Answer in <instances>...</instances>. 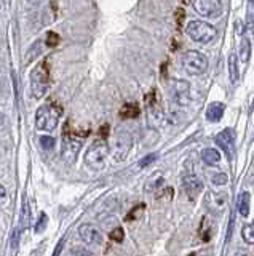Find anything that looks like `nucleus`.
Wrapping results in <instances>:
<instances>
[{"label": "nucleus", "instance_id": "nucleus-1", "mask_svg": "<svg viewBox=\"0 0 254 256\" xmlns=\"http://www.w3.org/2000/svg\"><path fill=\"white\" fill-rule=\"evenodd\" d=\"M62 116V108L58 102H46L42 104L35 112V126L42 132H53L58 126L59 118Z\"/></svg>", "mask_w": 254, "mask_h": 256}, {"label": "nucleus", "instance_id": "nucleus-2", "mask_svg": "<svg viewBox=\"0 0 254 256\" xmlns=\"http://www.w3.org/2000/svg\"><path fill=\"white\" fill-rule=\"evenodd\" d=\"M109 154H110V149H109L107 141L99 138L86 149L83 162L86 166L91 168V170H102V168L106 166Z\"/></svg>", "mask_w": 254, "mask_h": 256}, {"label": "nucleus", "instance_id": "nucleus-3", "mask_svg": "<svg viewBox=\"0 0 254 256\" xmlns=\"http://www.w3.org/2000/svg\"><path fill=\"white\" fill-rule=\"evenodd\" d=\"M50 86V72H48V64L40 62L38 66L32 70L30 74V93L35 100H42L48 92Z\"/></svg>", "mask_w": 254, "mask_h": 256}, {"label": "nucleus", "instance_id": "nucleus-4", "mask_svg": "<svg viewBox=\"0 0 254 256\" xmlns=\"http://www.w3.org/2000/svg\"><path fill=\"white\" fill-rule=\"evenodd\" d=\"M186 34L194 40L197 44H210L216 37L218 30L213 24L206 22V21H190L186 26Z\"/></svg>", "mask_w": 254, "mask_h": 256}, {"label": "nucleus", "instance_id": "nucleus-5", "mask_svg": "<svg viewBox=\"0 0 254 256\" xmlns=\"http://www.w3.org/2000/svg\"><path fill=\"white\" fill-rule=\"evenodd\" d=\"M182 68L189 76H202L208 69V60L200 52L189 50L182 54Z\"/></svg>", "mask_w": 254, "mask_h": 256}, {"label": "nucleus", "instance_id": "nucleus-6", "mask_svg": "<svg viewBox=\"0 0 254 256\" xmlns=\"http://www.w3.org/2000/svg\"><path fill=\"white\" fill-rule=\"evenodd\" d=\"M131 148H133V136L125 130H118L112 138V148L109 149L117 162H123L126 156L130 154Z\"/></svg>", "mask_w": 254, "mask_h": 256}, {"label": "nucleus", "instance_id": "nucleus-7", "mask_svg": "<svg viewBox=\"0 0 254 256\" xmlns=\"http://www.w3.org/2000/svg\"><path fill=\"white\" fill-rule=\"evenodd\" d=\"M80 149H82V141L75 138V136L69 134V124H66L64 136H62V146H61V158L67 165H72L77 160Z\"/></svg>", "mask_w": 254, "mask_h": 256}, {"label": "nucleus", "instance_id": "nucleus-8", "mask_svg": "<svg viewBox=\"0 0 254 256\" xmlns=\"http://www.w3.org/2000/svg\"><path fill=\"white\" fill-rule=\"evenodd\" d=\"M192 6L203 18H218L222 10V4L218 0H195L192 2Z\"/></svg>", "mask_w": 254, "mask_h": 256}, {"label": "nucleus", "instance_id": "nucleus-9", "mask_svg": "<svg viewBox=\"0 0 254 256\" xmlns=\"http://www.w3.org/2000/svg\"><path fill=\"white\" fill-rule=\"evenodd\" d=\"M173 100L179 106H187L190 102V85L186 80H174L171 85Z\"/></svg>", "mask_w": 254, "mask_h": 256}, {"label": "nucleus", "instance_id": "nucleus-10", "mask_svg": "<svg viewBox=\"0 0 254 256\" xmlns=\"http://www.w3.org/2000/svg\"><path fill=\"white\" fill-rule=\"evenodd\" d=\"M216 144L222 149V152H226L229 158H232L235 154V132L232 128H226L216 136Z\"/></svg>", "mask_w": 254, "mask_h": 256}, {"label": "nucleus", "instance_id": "nucleus-11", "mask_svg": "<svg viewBox=\"0 0 254 256\" xmlns=\"http://www.w3.org/2000/svg\"><path fill=\"white\" fill-rule=\"evenodd\" d=\"M146 106H147V112H149V118L150 122L158 124L163 118V108L160 104V100H158L157 92L152 90L147 96H146Z\"/></svg>", "mask_w": 254, "mask_h": 256}, {"label": "nucleus", "instance_id": "nucleus-12", "mask_svg": "<svg viewBox=\"0 0 254 256\" xmlns=\"http://www.w3.org/2000/svg\"><path fill=\"white\" fill-rule=\"evenodd\" d=\"M78 236L83 240L86 245H101L102 244V236L98 226H94L91 222L82 224L80 229H78Z\"/></svg>", "mask_w": 254, "mask_h": 256}, {"label": "nucleus", "instance_id": "nucleus-13", "mask_svg": "<svg viewBox=\"0 0 254 256\" xmlns=\"http://www.w3.org/2000/svg\"><path fill=\"white\" fill-rule=\"evenodd\" d=\"M182 184H184V189L187 190V194L192 197V198H195V196L200 194L202 189H203L202 181L198 180L195 174H187V176H184V178H182Z\"/></svg>", "mask_w": 254, "mask_h": 256}, {"label": "nucleus", "instance_id": "nucleus-14", "mask_svg": "<svg viewBox=\"0 0 254 256\" xmlns=\"http://www.w3.org/2000/svg\"><path fill=\"white\" fill-rule=\"evenodd\" d=\"M224 110H226V106L222 102H213L210 104V108L206 109V118H208L210 122L216 124L224 117Z\"/></svg>", "mask_w": 254, "mask_h": 256}, {"label": "nucleus", "instance_id": "nucleus-15", "mask_svg": "<svg viewBox=\"0 0 254 256\" xmlns=\"http://www.w3.org/2000/svg\"><path fill=\"white\" fill-rule=\"evenodd\" d=\"M238 58L237 54H230L229 60H227V68H229V77H230V82L237 84L238 78H240V68H238Z\"/></svg>", "mask_w": 254, "mask_h": 256}, {"label": "nucleus", "instance_id": "nucleus-16", "mask_svg": "<svg viewBox=\"0 0 254 256\" xmlns=\"http://www.w3.org/2000/svg\"><path fill=\"white\" fill-rule=\"evenodd\" d=\"M250 204H251V196L250 192H242L240 196H238V200H237V210L240 213V216L246 218V216L250 214Z\"/></svg>", "mask_w": 254, "mask_h": 256}, {"label": "nucleus", "instance_id": "nucleus-17", "mask_svg": "<svg viewBox=\"0 0 254 256\" xmlns=\"http://www.w3.org/2000/svg\"><path fill=\"white\" fill-rule=\"evenodd\" d=\"M237 58H238V62H243V64H246L251 58V44H250V40L246 37H243L240 40V46H238V56H237Z\"/></svg>", "mask_w": 254, "mask_h": 256}, {"label": "nucleus", "instance_id": "nucleus-18", "mask_svg": "<svg viewBox=\"0 0 254 256\" xmlns=\"http://www.w3.org/2000/svg\"><path fill=\"white\" fill-rule=\"evenodd\" d=\"M202 160L206 164V165H216L219 160H221V152L218 149H213V148H208V149H203L202 150Z\"/></svg>", "mask_w": 254, "mask_h": 256}, {"label": "nucleus", "instance_id": "nucleus-19", "mask_svg": "<svg viewBox=\"0 0 254 256\" xmlns=\"http://www.w3.org/2000/svg\"><path fill=\"white\" fill-rule=\"evenodd\" d=\"M122 118H138L139 117V106L136 102H125L120 109Z\"/></svg>", "mask_w": 254, "mask_h": 256}, {"label": "nucleus", "instance_id": "nucleus-20", "mask_svg": "<svg viewBox=\"0 0 254 256\" xmlns=\"http://www.w3.org/2000/svg\"><path fill=\"white\" fill-rule=\"evenodd\" d=\"M163 174L160 172H157L154 173L152 176L149 178V181L146 182V190L147 192H154V190H158L162 188V184H163Z\"/></svg>", "mask_w": 254, "mask_h": 256}, {"label": "nucleus", "instance_id": "nucleus-21", "mask_svg": "<svg viewBox=\"0 0 254 256\" xmlns=\"http://www.w3.org/2000/svg\"><path fill=\"white\" fill-rule=\"evenodd\" d=\"M30 205L27 202L22 204V208H21V214H19V226H21V230H24V229H29L30 226Z\"/></svg>", "mask_w": 254, "mask_h": 256}, {"label": "nucleus", "instance_id": "nucleus-22", "mask_svg": "<svg viewBox=\"0 0 254 256\" xmlns=\"http://www.w3.org/2000/svg\"><path fill=\"white\" fill-rule=\"evenodd\" d=\"M242 237L246 244L254 245V224H246L242 229Z\"/></svg>", "mask_w": 254, "mask_h": 256}, {"label": "nucleus", "instance_id": "nucleus-23", "mask_svg": "<svg viewBox=\"0 0 254 256\" xmlns=\"http://www.w3.org/2000/svg\"><path fill=\"white\" fill-rule=\"evenodd\" d=\"M40 146L45 150H53L54 146H56V140H54L53 136H42V138H40Z\"/></svg>", "mask_w": 254, "mask_h": 256}, {"label": "nucleus", "instance_id": "nucleus-24", "mask_svg": "<svg viewBox=\"0 0 254 256\" xmlns=\"http://www.w3.org/2000/svg\"><path fill=\"white\" fill-rule=\"evenodd\" d=\"M146 210V205L144 204H139V205H136L133 208V210L128 213V216H126V221H133V220H138L139 216H141V213Z\"/></svg>", "mask_w": 254, "mask_h": 256}, {"label": "nucleus", "instance_id": "nucleus-25", "mask_svg": "<svg viewBox=\"0 0 254 256\" xmlns=\"http://www.w3.org/2000/svg\"><path fill=\"white\" fill-rule=\"evenodd\" d=\"M46 224H48V216H46V214L42 212L40 216H38L37 222H35V226H34V230L38 234V232H42L43 229H46Z\"/></svg>", "mask_w": 254, "mask_h": 256}, {"label": "nucleus", "instance_id": "nucleus-26", "mask_svg": "<svg viewBox=\"0 0 254 256\" xmlns=\"http://www.w3.org/2000/svg\"><path fill=\"white\" fill-rule=\"evenodd\" d=\"M109 237H110V240H114V242L120 244V242H123V238H125V232H123L122 228H115V229L110 230Z\"/></svg>", "mask_w": 254, "mask_h": 256}, {"label": "nucleus", "instance_id": "nucleus-27", "mask_svg": "<svg viewBox=\"0 0 254 256\" xmlns=\"http://www.w3.org/2000/svg\"><path fill=\"white\" fill-rule=\"evenodd\" d=\"M246 21H248V28H254V0L248 2V14H246Z\"/></svg>", "mask_w": 254, "mask_h": 256}, {"label": "nucleus", "instance_id": "nucleus-28", "mask_svg": "<svg viewBox=\"0 0 254 256\" xmlns=\"http://www.w3.org/2000/svg\"><path fill=\"white\" fill-rule=\"evenodd\" d=\"M213 182L216 184V186H226L229 182V176L226 173H218L213 176Z\"/></svg>", "mask_w": 254, "mask_h": 256}, {"label": "nucleus", "instance_id": "nucleus-29", "mask_svg": "<svg viewBox=\"0 0 254 256\" xmlns=\"http://www.w3.org/2000/svg\"><path fill=\"white\" fill-rule=\"evenodd\" d=\"M59 44V36L56 34V32H48L46 34V46H56Z\"/></svg>", "mask_w": 254, "mask_h": 256}, {"label": "nucleus", "instance_id": "nucleus-30", "mask_svg": "<svg viewBox=\"0 0 254 256\" xmlns=\"http://www.w3.org/2000/svg\"><path fill=\"white\" fill-rule=\"evenodd\" d=\"M157 157H158V154H155V152H154V154H149V156H146L144 158H141V160H139V166H141V168H144V166L150 165L152 162H155Z\"/></svg>", "mask_w": 254, "mask_h": 256}, {"label": "nucleus", "instance_id": "nucleus-31", "mask_svg": "<svg viewBox=\"0 0 254 256\" xmlns=\"http://www.w3.org/2000/svg\"><path fill=\"white\" fill-rule=\"evenodd\" d=\"M109 130H110V126L107 124H104L101 128H99V136H101V140H106L107 136H109Z\"/></svg>", "mask_w": 254, "mask_h": 256}, {"label": "nucleus", "instance_id": "nucleus-32", "mask_svg": "<svg viewBox=\"0 0 254 256\" xmlns=\"http://www.w3.org/2000/svg\"><path fill=\"white\" fill-rule=\"evenodd\" d=\"M176 21H178V26H182V21H184V10H176Z\"/></svg>", "mask_w": 254, "mask_h": 256}, {"label": "nucleus", "instance_id": "nucleus-33", "mask_svg": "<svg viewBox=\"0 0 254 256\" xmlns=\"http://www.w3.org/2000/svg\"><path fill=\"white\" fill-rule=\"evenodd\" d=\"M62 245H64V240H61L59 245H56V248H54L53 256H59V253H61V250H62Z\"/></svg>", "mask_w": 254, "mask_h": 256}, {"label": "nucleus", "instance_id": "nucleus-34", "mask_svg": "<svg viewBox=\"0 0 254 256\" xmlns=\"http://www.w3.org/2000/svg\"><path fill=\"white\" fill-rule=\"evenodd\" d=\"M18 236H19V232H18V230H14V236H13V246H14V248L18 246V242H19V240H18L19 237H18Z\"/></svg>", "mask_w": 254, "mask_h": 256}, {"label": "nucleus", "instance_id": "nucleus-35", "mask_svg": "<svg viewBox=\"0 0 254 256\" xmlns=\"http://www.w3.org/2000/svg\"><path fill=\"white\" fill-rule=\"evenodd\" d=\"M5 196H6V190H5V188L2 186V184H0V200L5 198Z\"/></svg>", "mask_w": 254, "mask_h": 256}, {"label": "nucleus", "instance_id": "nucleus-36", "mask_svg": "<svg viewBox=\"0 0 254 256\" xmlns=\"http://www.w3.org/2000/svg\"><path fill=\"white\" fill-rule=\"evenodd\" d=\"M235 256H248V254H246V253H245V252H242V250H238V252H237V254H235Z\"/></svg>", "mask_w": 254, "mask_h": 256}, {"label": "nucleus", "instance_id": "nucleus-37", "mask_svg": "<svg viewBox=\"0 0 254 256\" xmlns=\"http://www.w3.org/2000/svg\"><path fill=\"white\" fill-rule=\"evenodd\" d=\"M2 122H3V114L0 112V125H2Z\"/></svg>", "mask_w": 254, "mask_h": 256}]
</instances>
